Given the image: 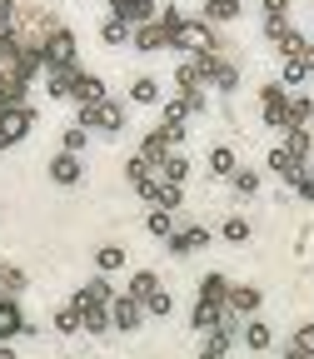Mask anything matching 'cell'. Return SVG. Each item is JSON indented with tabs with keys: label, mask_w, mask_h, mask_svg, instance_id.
Returning a JSON list of instances; mask_svg holds the SVG:
<instances>
[{
	"label": "cell",
	"mask_w": 314,
	"mask_h": 359,
	"mask_svg": "<svg viewBox=\"0 0 314 359\" xmlns=\"http://www.w3.org/2000/svg\"><path fill=\"white\" fill-rule=\"evenodd\" d=\"M40 55H45V70H85L80 65V40L70 25H55L50 35L40 40Z\"/></svg>",
	"instance_id": "cell-1"
},
{
	"label": "cell",
	"mask_w": 314,
	"mask_h": 359,
	"mask_svg": "<svg viewBox=\"0 0 314 359\" xmlns=\"http://www.w3.org/2000/svg\"><path fill=\"white\" fill-rule=\"evenodd\" d=\"M170 50H179L185 60H195V55H210V50H219V35H214V25H205L200 15H190L185 25H179V30L170 35Z\"/></svg>",
	"instance_id": "cell-2"
},
{
	"label": "cell",
	"mask_w": 314,
	"mask_h": 359,
	"mask_svg": "<svg viewBox=\"0 0 314 359\" xmlns=\"http://www.w3.org/2000/svg\"><path fill=\"white\" fill-rule=\"evenodd\" d=\"M259 120L269 125V130H289V90L280 85V80H264L259 85Z\"/></svg>",
	"instance_id": "cell-3"
},
{
	"label": "cell",
	"mask_w": 314,
	"mask_h": 359,
	"mask_svg": "<svg viewBox=\"0 0 314 359\" xmlns=\"http://www.w3.org/2000/svg\"><path fill=\"white\" fill-rule=\"evenodd\" d=\"M35 105L25 100V105H11V110H0V150H11V145H20L25 135L35 130Z\"/></svg>",
	"instance_id": "cell-4"
},
{
	"label": "cell",
	"mask_w": 314,
	"mask_h": 359,
	"mask_svg": "<svg viewBox=\"0 0 314 359\" xmlns=\"http://www.w3.org/2000/svg\"><path fill=\"white\" fill-rule=\"evenodd\" d=\"M135 195H140L150 210H170V215H179V205H185V185H165V180H145Z\"/></svg>",
	"instance_id": "cell-5"
},
{
	"label": "cell",
	"mask_w": 314,
	"mask_h": 359,
	"mask_svg": "<svg viewBox=\"0 0 314 359\" xmlns=\"http://www.w3.org/2000/svg\"><path fill=\"white\" fill-rule=\"evenodd\" d=\"M110 325H115V334H135L145 325V304L130 299V294H115L110 299Z\"/></svg>",
	"instance_id": "cell-6"
},
{
	"label": "cell",
	"mask_w": 314,
	"mask_h": 359,
	"mask_svg": "<svg viewBox=\"0 0 314 359\" xmlns=\"http://www.w3.org/2000/svg\"><path fill=\"white\" fill-rule=\"evenodd\" d=\"M25 309H20V299L15 294H0V344H15V339H25Z\"/></svg>",
	"instance_id": "cell-7"
},
{
	"label": "cell",
	"mask_w": 314,
	"mask_h": 359,
	"mask_svg": "<svg viewBox=\"0 0 314 359\" xmlns=\"http://www.w3.org/2000/svg\"><path fill=\"white\" fill-rule=\"evenodd\" d=\"M45 175H50L60 190H75L80 180H85V165H80V155H65V150H55V155H50V165H45Z\"/></svg>",
	"instance_id": "cell-8"
},
{
	"label": "cell",
	"mask_w": 314,
	"mask_h": 359,
	"mask_svg": "<svg viewBox=\"0 0 314 359\" xmlns=\"http://www.w3.org/2000/svg\"><path fill=\"white\" fill-rule=\"evenodd\" d=\"M70 299H75L80 309H110V299H115V285H110L105 275H90V280H85V285H80Z\"/></svg>",
	"instance_id": "cell-9"
},
{
	"label": "cell",
	"mask_w": 314,
	"mask_h": 359,
	"mask_svg": "<svg viewBox=\"0 0 314 359\" xmlns=\"http://www.w3.org/2000/svg\"><path fill=\"white\" fill-rule=\"evenodd\" d=\"M210 240H214V235L205 230V224H179V230L170 235V245H165V250H170L175 259H185V255H195V250H205Z\"/></svg>",
	"instance_id": "cell-10"
},
{
	"label": "cell",
	"mask_w": 314,
	"mask_h": 359,
	"mask_svg": "<svg viewBox=\"0 0 314 359\" xmlns=\"http://www.w3.org/2000/svg\"><path fill=\"white\" fill-rule=\"evenodd\" d=\"M259 304H264V290H259V285H230V299H224V309L240 314V320H245V314L254 320Z\"/></svg>",
	"instance_id": "cell-11"
},
{
	"label": "cell",
	"mask_w": 314,
	"mask_h": 359,
	"mask_svg": "<svg viewBox=\"0 0 314 359\" xmlns=\"http://www.w3.org/2000/svg\"><path fill=\"white\" fill-rule=\"evenodd\" d=\"M219 320H224V304H210V299L190 304V334H214Z\"/></svg>",
	"instance_id": "cell-12"
},
{
	"label": "cell",
	"mask_w": 314,
	"mask_h": 359,
	"mask_svg": "<svg viewBox=\"0 0 314 359\" xmlns=\"http://www.w3.org/2000/svg\"><path fill=\"white\" fill-rule=\"evenodd\" d=\"M130 45H135V50H140V55H155V50H170V30H165L160 20H150V25H140V30H135V35H130Z\"/></svg>",
	"instance_id": "cell-13"
},
{
	"label": "cell",
	"mask_w": 314,
	"mask_h": 359,
	"mask_svg": "<svg viewBox=\"0 0 314 359\" xmlns=\"http://www.w3.org/2000/svg\"><path fill=\"white\" fill-rule=\"evenodd\" d=\"M105 100H110L105 80L90 75V70H80V75H75V105H105Z\"/></svg>",
	"instance_id": "cell-14"
},
{
	"label": "cell",
	"mask_w": 314,
	"mask_h": 359,
	"mask_svg": "<svg viewBox=\"0 0 314 359\" xmlns=\"http://www.w3.org/2000/svg\"><path fill=\"white\" fill-rule=\"evenodd\" d=\"M264 170H269V175H280L285 185H289V180H294V175H299L304 165H299V160H294V155L285 150V140H275V145H269V160H264Z\"/></svg>",
	"instance_id": "cell-15"
},
{
	"label": "cell",
	"mask_w": 314,
	"mask_h": 359,
	"mask_svg": "<svg viewBox=\"0 0 314 359\" xmlns=\"http://www.w3.org/2000/svg\"><path fill=\"white\" fill-rule=\"evenodd\" d=\"M130 100H135V105H155V110H160V105H165V90H160V80H155V75H135V80H130Z\"/></svg>",
	"instance_id": "cell-16"
},
{
	"label": "cell",
	"mask_w": 314,
	"mask_h": 359,
	"mask_svg": "<svg viewBox=\"0 0 314 359\" xmlns=\"http://www.w3.org/2000/svg\"><path fill=\"white\" fill-rule=\"evenodd\" d=\"M309 75H314V50H309V55H294V60H285V70H280V85H285V90H299Z\"/></svg>",
	"instance_id": "cell-17"
},
{
	"label": "cell",
	"mask_w": 314,
	"mask_h": 359,
	"mask_svg": "<svg viewBox=\"0 0 314 359\" xmlns=\"http://www.w3.org/2000/svg\"><path fill=\"white\" fill-rule=\"evenodd\" d=\"M50 325H55V334H85V309H80L75 299H65V304L55 309Z\"/></svg>",
	"instance_id": "cell-18"
},
{
	"label": "cell",
	"mask_w": 314,
	"mask_h": 359,
	"mask_svg": "<svg viewBox=\"0 0 314 359\" xmlns=\"http://www.w3.org/2000/svg\"><path fill=\"white\" fill-rule=\"evenodd\" d=\"M200 20H205V25H230V20H240V0H205V6H200Z\"/></svg>",
	"instance_id": "cell-19"
},
{
	"label": "cell",
	"mask_w": 314,
	"mask_h": 359,
	"mask_svg": "<svg viewBox=\"0 0 314 359\" xmlns=\"http://www.w3.org/2000/svg\"><path fill=\"white\" fill-rule=\"evenodd\" d=\"M75 75L80 70H45V95L50 100H75Z\"/></svg>",
	"instance_id": "cell-20"
},
{
	"label": "cell",
	"mask_w": 314,
	"mask_h": 359,
	"mask_svg": "<svg viewBox=\"0 0 314 359\" xmlns=\"http://www.w3.org/2000/svg\"><path fill=\"white\" fill-rule=\"evenodd\" d=\"M160 290H165V285H160V275H155V269H135V275H130V290H125V294L145 304V299H150V294H160Z\"/></svg>",
	"instance_id": "cell-21"
},
{
	"label": "cell",
	"mask_w": 314,
	"mask_h": 359,
	"mask_svg": "<svg viewBox=\"0 0 314 359\" xmlns=\"http://www.w3.org/2000/svg\"><path fill=\"white\" fill-rule=\"evenodd\" d=\"M125 259H130V255H125V245H100V250H95V275H105V280H110L115 269H125Z\"/></svg>",
	"instance_id": "cell-22"
},
{
	"label": "cell",
	"mask_w": 314,
	"mask_h": 359,
	"mask_svg": "<svg viewBox=\"0 0 314 359\" xmlns=\"http://www.w3.org/2000/svg\"><path fill=\"white\" fill-rule=\"evenodd\" d=\"M240 339H245V344H250V349H254V354H269V349H275V330H269V325H264V320H250V325H245V334H240Z\"/></svg>",
	"instance_id": "cell-23"
},
{
	"label": "cell",
	"mask_w": 314,
	"mask_h": 359,
	"mask_svg": "<svg viewBox=\"0 0 314 359\" xmlns=\"http://www.w3.org/2000/svg\"><path fill=\"white\" fill-rule=\"evenodd\" d=\"M235 170H240V160H235L230 145H214V150H210V175H214V180H235Z\"/></svg>",
	"instance_id": "cell-24"
},
{
	"label": "cell",
	"mask_w": 314,
	"mask_h": 359,
	"mask_svg": "<svg viewBox=\"0 0 314 359\" xmlns=\"http://www.w3.org/2000/svg\"><path fill=\"white\" fill-rule=\"evenodd\" d=\"M175 230H179V224H175L170 210H150V215H145V235H150V240H165V245H170Z\"/></svg>",
	"instance_id": "cell-25"
},
{
	"label": "cell",
	"mask_w": 314,
	"mask_h": 359,
	"mask_svg": "<svg viewBox=\"0 0 314 359\" xmlns=\"http://www.w3.org/2000/svg\"><path fill=\"white\" fill-rule=\"evenodd\" d=\"M285 150H289L299 165H309V160H314V135H309V130H285Z\"/></svg>",
	"instance_id": "cell-26"
},
{
	"label": "cell",
	"mask_w": 314,
	"mask_h": 359,
	"mask_svg": "<svg viewBox=\"0 0 314 359\" xmlns=\"http://www.w3.org/2000/svg\"><path fill=\"white\" fill-rule=\"evenodd\" d=\"M195 299H210V304H224V299H230V280H224V275H205V280L195 285Z\"/></svg>",
	"instance_id": "cell-27"
},
{
	"label": "cell",
	"mask_w": 314,
	"mask_h": 359,
	"mask_svg": "<svg viewBox=\"0 0 314 359\" xmlns=\"http://www.w3.org/2000/svg\"><path fill=\"white\" fill-rule=\"evenodd\" d=\"M125 125H130V110H125L120 100H105V105H100V130H105V135H120Z\"/></svg>",
	"instance_id": "cell-28"
},
{
	"label": "cell",
	"mask_w": 314,
	"mask_h": 359,
	"mask_svg": "<svg viewBox=\"0 0 314 359\" xmlns=\"http://www.w3.org/2000/svg\"><path fill=\"white\" fill-rule=\"evenodd\" d=\"M155 180H165V185H185V180H190V160H185V155H170V160L155 170Z\"/></svg>",
	"instance_id": "cell-29"
},
{
	"label": "cell",
	"mask_w": 314,
	"mask_h": 359,
	"mask_svg": "<svg viewBox=\"0 0 314 359\" xmlns=\"http://www.w3.org/2000/svg\"><path fill=\"white\" fill-rule=\"evenodd\" d=\"M309 50H314V45H309L299 30H285V35L275 40V55H285V60H294V55H309Z\"/></svg>",
	"instance_id": "cell-30"
},
{
	"label": "cell",
	"mask_w": 314,
	"mask_h": 359,
	"mask_svg": "<svg viewBox=\"0 0 314 359\" xmlns=\"http://www.w3.org/2000/svg\"><path fill=\"white\" fill-rule=\"evenodd\" d=\"M314 120V95H289V130H309Z\"/></svg>",
	"instance_id": "cell-31"
},
{
	"label": "cell",
	"mask_w": 314,
	"mask_h": 359,
	"mask_svg": "<svg viewBox=\"0 0 314 359\" xmlns=\"http://www.w3.org/2000/svg\"><path fill=\"white\" fill-rule=\"evenodd\" d=\"M25 285H30V280H25V269H15V264L0 259V294H15V299H20Z\"/></svg>",
	"instance_id": "cell-32"
},
{
	"label": "cell",
	"mask_w": 314,
	"mask_h": 359,
	"mask_svg": "<svg viewBox=\"0 0 314 359\" xmlns=\"http://www.w3.org/2000/svg\"><path fill=\"white\" fill-rule=\"evenodd\" d=\"M160 125H170V130L190 125V110H185V100H179V95H165V105H160Z\"/></svg>",
	"instance_id": "cell-33"
},
{
	"label": "cell",
	"mask_w": 314,
	"mask_h": 359,
	"mask_svg": "<svg viewBox=\"0 0 314 359\" xmlns=\"http://www.w3.org/2000/svg\"><path fill=\"white\" fill-rule=\"evenodd\" d=\"M219 240L245 245V240H250V219H245V215H224V219H219Z\"/></svg>",
	"instance_id": "cell-34"
},
{
	"label": "cell",
	"mask_w": 314,
	"mask_h": 359,
	"mask_svg": "<svg viewBox=\"0 0 314 359\" xmlns=\"http://www.w3.org/2000/svg\"><path fill=\"white\" fill-rule=\"evenodd\" d=\"M120 170H125V180H130V185H135V190H140V185H145V180H155V165H150V160H140V155H130V160H125Z\"/></svg>",
	"instance_id": "cell-35"
},
{
	"label": "cell",
	"mask_w": 314,
	"mask_h": 359,
	"mask_svg": "<svg viewBox=\"0 0 314 359\" xmlns=\"http://www.w3.org/2000/svg\"><path fill=\"white\" fill-rule=\"evenodd\" d=\"M235 85H240V65L219 55V70H214V85H210V90H219V95H230Z\"/></svg>",
	"instance_id": "cell-36"
},
{
	"label": "cell",
	"mask_w": 314,
	"mask_h": 359,
	"mask_svg": "<svg viewBox=\"0 0 314 359\" xmlns=\"http://www.w3.org/2000/svg\"><path fill=\"white\" fill-rule=\"evenodd\" d=\"M130 35H135V30H130L125 20H115V15L100 20V40H105V45H130Z\"/></svg>",
	"instance_id": "cell-37"
},
{
	"label": "cell",
	"mask_w": 314,
	"mask_h": 359,
	"mask_svg": "<svg viewBox=\"0 0 314 359\" xmlns=\"http://www.w3.org/2000/svg\"><path fill=\"white\" fill-rule=\"evenodd\" d=\"M85 334H95V339L115 334V325H110V309H85Z\"/></svg>",
	"instance_id": "cell-38"
},
{
	"label": "cell",
	"mask_w": 314,
	"mask_h": 359,
	"mask_svg": "<svg viewBox=\"0 0 314 359\" xmlns=\"http://www.w3.org/2000/svg\"><path fill=\"white\" fill-rule=\"evenodd\" d=\"M230 185H235V195H245V200H254L259 195V170H235V180H230Z\"/></svg>",
	"instance_id": "cell-39"
},
{
	"label": "cell",
	"mask_w": 314,
	"mask_h": 359,
	"mask_svg": "<svg viewBox=\"0 0 314 359\" xmlns=\"http://www.w3.org/2000/svg\"><path fill=\"white\" fill-rule=\"evenodd\" d=\"M85 145H90V135H85L80 125H65V130H60V150H65V155H80Z\"/></svg>",
	"instance_id": "cell-40"
},
{
	"label": "cell",
	"mask_w": 314,
	"mask_h": 359,
	"mask_svg": "<svg viewBox=\"0 0 314 359\" xmlns=\"http://www.w3.org/2000/svg\"><path fill=\"white\" fill-rule=\"evenodd\" d=\"M170 309H175V299L160 290V294H150V299H145V320H170Z\"/></svg>",
	"instance_id": "cell-41"
},
{
	"label": "cell",
	"mask_w": 314,
	"mask_h": 359,
	"mask_svg": "<svg viewBox=\"0 0 314 359\" xmlns=\"http://www.w3.org/2000/svg\"><path fill=\"white\" fill-rule=\"evenodd\" d=\"M175 85H179V90H185V95H190V90H200V75H195V60H179V65H175Z\"/></svg>",
	"instance_id": "cell-42"
},
{
	"label": "cell",
	"mask_w": 314,
	"mask_h": 359,
	"mask_svg": "<svg viewBox=\"0 0 314 359\" xmlns=\"http://www.w3.org/2000/svg\"><path fill=\"white\" fill-rule=\"evenodd\" d=\"M15 15H20L15 0H0V40H11V35H15Z\"/></svg>",
	"instance_id": "cell-43"
},
{
	"label": "cell",
	"mask_w": 314,
	"mask_h": 359,
	"mask_svg": "<svg viewBox=\"0 0 314 359\" xmlns=\"http://www.w3.org/2000/svg\"><path fill=\"white\" fill-rule=\"evenodd\" d=\"M75 125L90 135V130H100V105H75Z\"/></svg>",
	"instance_id": "cell-44"
},
{
	"label": "cell",
	"mask_w": 314,
	"mask_h": 359,
	"mask_svg": "<svg viewBox=\"0 0 314 359\" xmlns=\"http://www.w3.org/2000/svg\"><path fill=\"white\" fill-rule=\"evenodd\" d=\"M289 190H294L304 205H314V175H309V170H299V175L289 180Z\"/></svg>",
	"instance_id": "cell-45"
},
{
	"label": "cell",
	"mask_w": 314,
	"mask_h": 359,
	"mask_svg": "<svg viewBox=\"0 0 314 359\" xmlns=\"http://www.w3.org/2000/svg\"><path fill=\"white\" fill-rule=\"evenodd\" d=\"M155 20H160V25H165V30L175 35V30H179V25H185L190 15H185V11H179V6H160V15H155Z\"/></svg>",
	"instance_id": "cell-46"
},
{
	"label": "cell",
	"mask_w": 314,
	"mask_h": 359,
	"mask_svg": "<svg viewBox=\"0 0 314 359\" xmlns=\"http://www.w3.org/2000/svg\"><path fill=\"white\" fill-rule=\"evenodd\" d=\"M179 100H185V110H190V115H205V105H210V95H205V90H190V95L179 90Z\"/></svg>",
	"instance_id": "cell-47"
},
{
	"label": "cell",
	"mask_w": 314,
	"mask_h": 359,
	"mask_svg": "<svg viewBox=\"0 0 314 359\" xmlns=\"http://www.w3.org/2000/svg\"><path fill=\"white\" fill-rule=\"evenodd\" d=\"M224 354H230V349H224L214 334H205V344H200V354H195V359H224Z\"/></svg>",
	"instance_id": "cell-48"
},
{
	"label": "cell",
	"mask_w": 314,
	"mask_h": 359,
	"mask_svg": "<svg viewBox=\"0 0 314 359\" xmlns=\"http://www.w3.org/2000/svg\"><path fill=\"white\" fill-rule=\"evenodd\" d=\"M294 344H299L304 354H314V320H304V325L294 330Z\"/></svg>",
	"instance_id": "cell-49"
},
{
	"label": "cell",
	"mask_w": 314,
	"mask_h": 359,
	"mask_svg": "<svg viewBox=\"0 0 314 359\" xmlns=\"http://www.w3.org/2000/svg\"><path fill=\"white\" fill-rule=\"evenodd\" d=\"M285 30H289V20H285V15H264V40H280Z\"/></svg>",
	"instance_id": "cell-50"
},
{
	"label": "cell",
	"mask_w": 314,
	"mask_h": 359,
	"mask_svg": "<svg viewBox=\"0 0 314 359\" xmlns=\"http://www.w3.org/2000/svg\"><path fill=\"white\" fill-rule=\"evenodd\" d=\"M259 6H264V15H285V11H289V0H259Z\"/></svg>",
	"instance_id": "cell-51"
},
{
	"label": "cell",
	"mask_w": 314,
	"mask_h": 359,
	"mask_svg": "<svg viewBox=\"0 0 314 359\" xmlns=\"http://www.w3.org/2000/svg\"><path fill=\"white\" fill-rule=\"evenodd\" d=\"M285 359H314V354H304V349H299V344L289 339V344H285Z\"/></svg>",
	"instance_id": "cell-52"
},
{
	"label": "cell",
	"mask_w": 314,
	"mask_h": 359,
	"mask_svg": "<svg viewBox=\"0 0 314 359\" xmlns=\"http://www.w3.org/2000/svg\"><path fill=\"white\" fill-rule=\"evenodd\" d=\"M0 359H20V354H15V344H0Z\"/></svg>",
	"instance_id": "cell-53"
}]
</instances>
